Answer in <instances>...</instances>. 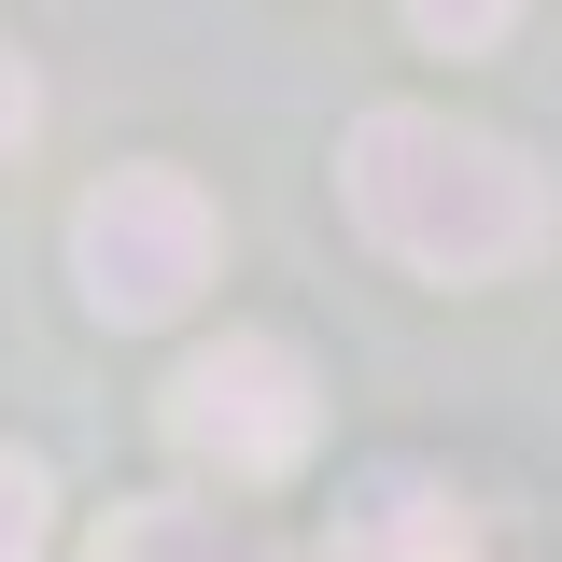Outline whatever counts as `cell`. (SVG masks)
I'll return each instance as SVG.
<instances>
[{"label": "cell", "mask_w": 562, "mask_h": 562, "mask_svg": "<svg viewBox=\"0 0 562 562\" xmlns=\"http://www.w3.org/2000/svg\"><path fill=\"white\" fill-rule=\"evenodd\" d=\"M338 183H351V225L422 281H492V268H520L549 239V183L492 127H450V113H408V99L351 127Z\"/></svg>", "instance_id": "obj_1"}, {"label": "cell", "mask_w": 562, "mask_h": 562, "mask_svg": "<svg viewBox=\"0 0 562 562\" xmlns=\"http://www.w3.org/2000/svg\"><path fill=\"white\" fill-rule=\"evenodd\" d=\"M310 436H324V394H310V351L295 338H211L169 366V450L225 492H268L310 464Z\"/></svg>", "instance_id": "obj_2"}, {"label": "cell", "mask_w": 562, "mask_h": 562, "mask_svg": "<svg viewBox=\"0 0 562 562\" xmlns=\"http://www.w3.org/2000/svg\"><path fill=\"white\" fill-rule=\"evenodd\" d=\"M211 268H225V225H211V198L183 169L85 183V211H70V281H85L99 324H169V310H198Z\"/></svg>", "instance_id": "obj_3"}, {"label": "cell", "mask_w": 562, "mask_h": 562, "mask_svg": "<svg viewBox=\"0 0 562 562\" xmlns=\"http://www.w3.org/2000/svg\"><path fill=\"white\" fill-rule=\"evenodd\" d=\"M324 562H479V506L464 492H366V506H338V535H324Z\"/></svg>", "instance_id": "obj_4"}, {"label": "cell", "mask_w": 562, "mask_h": 562, "mask_svg": "<svg viewBox=\"0 0 562 562\" xmlns=\"http://www.w3.org/2000/svg\"><path fill=\"white\" fill-rule=\"evenodd\" d=\"M85 562H268V549H254L225 506H169V492H155V506H113Z\"/></svg>", "instance_id": "obj_5"}, {"label": "cell", "mask_w": 562, "mask_h": 562, "mask_svg": "<svg viewBox=\"0 0 562 562\" xmlns=\"http://www.w3.org/2000/svg\"><path fill=\"white\" fill-rule=\"evenodd\" d=\"M43 535H57V479L29 450H0V562H43Z\"/></svg>", "instance_id": "obj_6"}, {"label": "cell", "mask_w": 562, "mask_h": 562, "mask_svg": "<svg viewBox=\"0 0 562 562\" xmlns=\"http://www.w3.org/2000/svg\"><path fill=\"white\" fill-rule=\"evenodd\" d=\"M394 14H408L436 57H479V43H506V29H520V0H394Z\"/></svg>", "instance_id": "obj_7"}, {"label": "cell", "mask_w": 562, "mask_h": 562, "mask_svg": "<svg viewBox=\"0 0 562 562\" xmlns=\"http://www.w3.org/2000/svg\"><path fill=\"white\" fill-rule=\"evenodd\" d=\"M43 127V85H29V57H14V43H0V155H14V140Z\"/></svg>", "instance_id": "obj_8"}]
</instances>
